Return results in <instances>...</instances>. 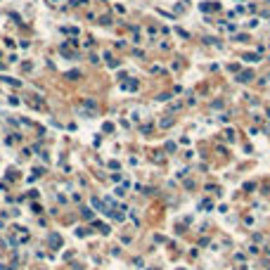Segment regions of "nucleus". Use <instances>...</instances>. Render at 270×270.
I'll return each instance as SVG.
<instances>
[{
    "mask_svg": "<svg viewBox=\"0 0 270 270\" xmlns=\"http://www.w3.org/2000/svg\"><path fill=\"white\" fill-rule=\"evenodd\" d=\"M50 244L57 246V244H59V237H57V235H50Z\"/></svg>",
    "mask_w": 270,
    "mask_h": 270,
    "instance_id": "f257e3e1",
    "label": "nucleus"
}]
</instances>
